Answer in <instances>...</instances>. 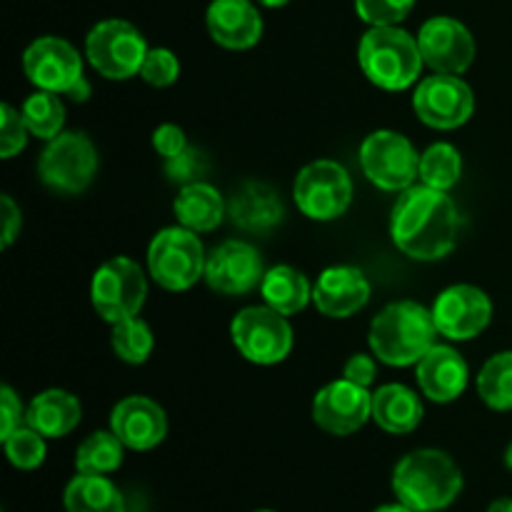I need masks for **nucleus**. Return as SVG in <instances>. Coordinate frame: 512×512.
<instances>
[{
	"label": "nucleus",
	"instance_id": "nucleus-5",
	"mask_svg": "<svg viewBox=\"0 0 512 512\" xmlns=\"http://www.w3.org/2000/svg\"><path fill=\"white\" fill-rule=\"evenodd\" d=\"M205 260L208 255L198 233L183 225L160 230L148 245L150 278L170 293H183L205 278Z\"/></svg>",
	"mask_w": 512,
	"mask_h": 512
},
{
	"label": "nucleus",
	"instance_id": "nucleus-1",
	"mask_svg": "<svg viewBox=\"0 0 512 512\" xmlns=\"http://www.w3.org/2000/svg\"><path fill=\"white\" fill-rule=\"evenodd\" d=\"M460 215L445 190L413 185L403 190L390 215V238L408 258L440 260L458 245Z\"/></svg>",
	"mask_w": 512,
	"mask_h": 512
},
{
	"label": "nucleus",
	"instance_id": "nucleus-2",
	"mask_svg": "<svg viewBox=\"0 0 512 512\" xmlns=\"http://www.w3.org/2000/svg\"><path fill=\"white\" fill-rule=\"evenodd\" d=\"M393 493L410 510L440 512L463 493V473L443 450H413L395 465Z\"/></svg>",
	"mask_w": 512,
	"mask_h": 512
},
{
	"label": "nucleus",
	"instance_id": "nucleus-4",
	"mask_svg": "<svg viewBox=\"0 0 512 512\" xmlns=\"http://www.w3.org/2000/svg\"><path fill=\"white\" fill-rule=\"evenodd\" d=\"M358 63L373 85L405 90L418 83L425 60L418 38L398 25H373L358 45Z\"/></svg>",
	"mask_w": 512,
	"mask_h": 512
},
{
	"label": "nucleus",
	"instance_id": "nucleus-26",
	"mask_svg": "<svg viewBox=\"0 0 512 512\" xmlns=\"http://www.w3.org/2000/svg\"><path fill=\"white\" fill-rule=\"evenodd\" d=\"M260 295H263L265 305L278 313L295 315L313 300V288H310L308 278L293 265H275L265 273L263 283H260Z\"/></svg>",
	"mask_w": 512,
	"mask_h": 512
},
{
	"label": "nucleus",
	"instance_id": "nucleus-6",
	"mask_svg": "<svg viewBox=\"0 0 512 512\" xmlns=\"http://www.w3.org/2000/svg\"><path fill=\"white\" fill-rule=\"evenodd\" d=\"M148 295V280L135 260L118 255L95 270L90 283L93 308L105 323L115 325L128 318H138Z\"/></svg>",
	"mask_w": 512,
	"mask_h": 512
},
{
	"label": "nucleus",
	"instance_id": "nucleus-42",
	"mask_svg": "<svg viewBox=\"0 0 512 512\" xmlns=\"http://www.w3.org/2000/svg\"><path fill=\"white\" fill-rule=\"evenodd\" d=\"M68 95H70V98H73V100H80V103H83V100H88V98H90V83H88V78H85V75H83V78H80L78 83H75L73 88H70Z\"/></svg>",
	"mask_w": 512,
	"mask_h": 512
},
{
	"label": "nucleus",
	"instance_id": "nucleus-30",
	"mask_svg": "<svg viewBox=\"0 0 512 512\" xmlns=\"http://www.w3.org/2000/svg\"><path fill=\"white\" fill-rule=\"evenodd\" d=\"M478 395L498 413L512 410V350L493 355L478 375Z\"/></svg>",
	"mask_w": 512,
	"mask_h": 512
},
{
	"label": "nucleus",
	"instance_id": "nucleus-46",
	"mask_svg": "<svg viewBox=\"0 0 512 512\" xmlns=\"http://www.w3.org/2000/svg\"><path fill=\"white\" fill-rule=\"evenodd\" d=\"M505 468L512 470V443L508 445V450H505Z\"/></svg>",
	"mask_w": 512,
	"mask_h": 512
},
{
	"label": "nucleus",
	"instance_id": "nucleus-39",
	"mask_svg": "<svg viewBox=\"0 0 512 512\" xmlns=\"http://www.w3.org/2000/svg\"><path fill=\"white\" fill-rule=\"evenodd\" d=\"M153 148L155 153L163 160L175 158V155L183 153L188 148V140H185V130L175 123H163L155 128L153 133Z\"/></svg>",
	"mask_w": 512,
	"mask_h": 512
},
{
	"label": "nucleus",
	"instance_id": "nucleus-40",
	"mask_svg": "<svg viewBox=\"0 0 512 512\" xmlns=\"http://www.w3.org/2000/svg\"><path fill=\"white\" fill-rule=\"evenodd\" d=\"M375 373H378V368H375V360L365 353L350 355L348 363H345V368H343V378L353 380V383L363 385V388H368V385L373 383Z\"/></svg>",
	"mask_w": 512,
	"mask_h": 512
},
{
	"label": "nucleus",
	"instance_id": "nucleus-17",
	"mask_svg": "<svg viewBox=\"0 0 512 512\" xmlns=\"http://www.w3.org/2000/svg\"><path fill=\"white\" fill-rule=\"evenodd\" d=\"M265 265L258 250L245 240H225L205 260V280L220 295H245L265 278Z\"/></svg>",
	"mask_w": 512,
	"mask_h": 512
},
{
	"label": "nucleus",
	"instance_id": "nucleus-34",
	"mask_svg": "<svg viewBox=\"0 0 512 512\" xmlns=\"http://www.w3.org/2000/svg\"><path fill=\"white\" fill-rule=\"evenodd\" d=\"M418 0H355V13L363 23L373 25H398L410 15Z\"/></svg>",
	"mask_w": 512,
	"mask_h": 512
},
{
	"label": "nucleus",
	"instance_id": "nucleus-14",
	"mask_svg": "<svg viewBox=\"0 0 512 512\" xmlns=\"http://www.w3.org/2000/svg\"><path fill=\"white\" fill-rule=\"evenodd\" d=\"M373 418V393L340 378L318 390L313 400V420L330 435H353Z\"/></svg>",
	"mask_w": 512,
	"mask_h": 512
},
{
	"label": "nucleus",
	"instance_id": "nucleus-41",
	"mask_svg": "<svg viewBox=\"0 0 512 512\" xmlns=\"http://www.w3.org/2000/svg\"><path fill=\"white\" fill-rule=\"evenodd\" d=\"M0 205H3V248L8 250L13 245V240L18 238L23 218H20V208L15 205V200L10 195H3Z\"/></svg>",
	"mask_w": 512,
	"mask_h": 512
},
{
	"label": "nucleus",
	"instance_id": "nucleus-33",
	"mask_svg": "<svg viewBox=\"0 0 512 512\" xmlns=\"http://www.w3.org/2000/svg\"><path fill=\"white\" fill-rule=\"evenodd\" d=\"M5 455H8L10 465L18 470H35L43 465L45 460V438L33 430L30 425H20L15 433H10L3 440Z\"/></svg>",
	"mask_w": 512,
	"mask_h": 512
},
{
	"label": "nucleus",
	"instance_id": "nucleus-15",
	"mask_svg": "<svg viewBox=\"0 0 512 512\" xmlns=\"http://www.w3.org/2000/svg\"><path fill=\"white\" fill-rule=\"evenodd\" d=\"M433 318L438 333L450 340H473L493 320V303L488 293L475 285H450L435 298Z\"/></svg>",
	"mask_w": 512,
	"mask_h": 512
},
{
	"label": "nucleus",
	"instance_id": "nucleus-13",
	"mask_svg": "<svg viewBox=\"0 0 512 512\" xmlns=\"http://www.w3.org/2000/svg\"><path fill=\"white\" fill-rule=\"evenodd\" d=\"M23 70L35 88L58 95H68L85 75L78 50L55 35H43L25 48Z\"/></svg>",
	"mask_w": 512,
	"mask_h": 512
},
{
	"label": "nucleus",
	"instance_id": "nucleus-21",
	"mask_svg": "<svg viewBox=\"0 0 512 512\" xmlns=\"http://www.w3.org/2000/svg\"><path fill=\"white\" fill-rule=\"evenodd\" d=\"M208 33L220 48L248 50L263 38V18L250 0H213L205 13Z\"/></svg>",
	"mask_w": 512,
	"mask_h": 512
},
{
	"label": "nucleus",
	"instance_id": "nucleus-29",
	"mask_svg": "<svg viewBox=\"0 0 512 512\" xmlns=\"http://www.w3.org/2000/svg\"><path fill=\"white\" fill-rule=\"evenodd\" d=\"M25 125H28L30 135L40 140H53L63 133L65 125V105L58 93L50 90H38V93L28 95V100L20 108Z\"/></svg>",
	"mask_w": 512,
	"mask_h": 512
},
{
	"label": "nucleus",
	"instance_id": "nucleus-47",
	"mask_svg": "<svg viewBox=\"0 0 512 512\" xmlns=\"http://www.w3.org/2000/svg\"><path fill=\"white\" fill-rule=\"evenodd\" d=\"M258 512H273V510H258Z\"/></svg>",
	"mask_w": 512,
	"mask_h": 512
},
{
	"label": "nucleus",
	"instance_id": "nucleus-19",
	"mask_svg": "<svg viewBox=\"0 0 512 512\" xmlns=\"http://www.w3.org/2000/svg\"><path fill=\"white\" fill-rule=\"evenodd\" d=\"M370 300V283L355 265H333L313 285V303L325 318H350Z\"/></svg>",
	"mask_w": 512,
	"mask_h": 512
},
{
	"label": "nucleus",
	"instance_id": "nucleus-8",
	"mask_svg": "<svg viewBox=\"0 0 512 512\" xmlns=\"http://www.w3.org/2000/svg\"><path fill=\"white\" fill-rule=\"evenodd\" d=\"M148 50L143 33L120 18L100 20L85 38V55L90 65L108 80H128L140 75Z\"/></svg>",
	"mask_w": 512,
	"mask_h": 512
},
{
	"label": "nucleus",
	"instance_id": "nucleus-36",
	"mask_svg": "<svg viewBox=\"0 0 512 512\" xmlns=\"http://www.w3.org/2000/svg\"><path fill=\"white\" fill-rule=\"evenodd\" d=\"M140 78L153 88H168L180 78V60L168 48H150L140 68Z\"/></svg>",
	"mask_w": 512,
	"mask_h": 512
},
{
	"label": "nucleus",
	"instance_id": "nucleus-25",
	"mask_svg": "<svg viewBox=\"0 0 512 512\" xmlns=\"http://www.w3.org/2000/svg\"><path fill=\"white\" fill-rule=\"evenodd\" d=\"M175 218L183 228L193 233H210L218 228L225 218V200L210 183L183 185L173 203Z\"/></svg>",
	"mask_w": 512,
	"mask_h": 512
},
{
	"label": "nucleus",
	"instance_id": "nucleus-3",
	"mask_svg": "<svg viewBox=\"0 0 512 512\" xmlns=\"http://www.w3.org/2000/svg\"><path fill=\"white\" fill-rule=\"evenodd\" d=\"M438 325L433 310L415 300H398L375 315L370 325V350L375 358L393 368L418 365L435 345Z\"/></svg>",
	"mask_w": 512,
	"mask_h": 512
},
{
	"label": "nucleus",
	"instance_id": "nucleus-35",
	"mask_svg": "<svg viewBox=\"0 0 512 512\" xmlns=\"http://www.w3.org/2000/svg\"><path fill=\"white\" fill-rule=\"evenodd\" d=\"M208 170H210L208 155H205L200 148H193V145H188V148H185L180 155H175V158L165 160V175H168L173 183H178L180 188L190 183H200V180L208 175Z\"/></svg>",
	"mask_w": 512,
	"mask_h": 512
},
{
	"label": "nucleus",
	"instance_id": "nucleus-10",
	"mask_svg": "<svg viewBox=\"0 0 512 512\" xmlns=\"http://www.w3.org/2000/svg\"><path fill=\"white\" fill-rule=\"evenodd\" d=\"M98 173V150L85 133H60L48 140L38 160V175L50 190L83 193Z\"/></svg>",
	"mask_w": 512,
	"mask_h": 512
},
{
	"label": "nucleus",
	"instance_id": "nucleus-45",
	"mask_svg": "<svg viewBox=\"0 0 512 512\" xmlns=\"http://www.w3.org/2000/svg\"><path fill=\"white\" fill-rule=\"evenodd\" d=\"M260 5H265V8H283V5H288L290 0H258Z\"/></svg>",
	"mask_w": 512,
	"mask_h": 512
},
{
	"label": "nucleus",
	"instance_id": "nucleus-16",
	"mask_svg": "<svg viewBox=\"0 0 512 512\" xmlns=\"http://www.w3.org/2000/svg\"><path fill=\"white\" fill-rule=\"evenodd\" d=\"M425 65L443 75H463L475 60V38L460 20L438 15L425 20L418 33Z\"/></svg>",
	"mask_w": 512,
	"mask_h": 512
},
{
	"label": "nucleus",
	"instance_id": "nucleus-11",
	"mask_svg": "<svg viewBox=\"0 0 512 512\" xmlns=\"http://www.w3.org/2000/svg\"><path fill=\"white\" fill-rule=\"evenodd\" d=\"M293 198L300 213L308 215L310 220L328 223L345 215V210L350 208L353 180L348 170L335 160H315L305 165L295 178Z\"/></svg>",
	"mask_w": 512,
	"mask_h": 512
},
{
	"label": "nucleus",
	"instance_id": "nucleus-9",
	"mask_svg": "<svg viewBox=\"0 0 512 512\" xmlns=\"http://www.w3.org/2000/svg\"><path fill=\"white\" fill-rule=\"evenodd\" d=\"M360 165L365 178L380 190L403 193L420 175V155L403 133L375 130L360 145Z\"/></svg>",
	"mask_w": 512,
	"mask_h": 512
},
{
	"label": "nucleus",
	"instance_id": "nucleus-7",
	"mask_svg": "<svg viewBox=\"0 0 512 512\" xmlns=\"http://www.w3.org/2000/svg\"><path fill=\"white\" fill-rule=\"evenodd\" d=\"M230 338L238 353L255 365L283 363L293 350L288 315L270 305H250L240 310L230 323Z\"/></svg>",
	"mask_w": 512,
	"mask_h": 512
},
{
	"label": "nucleus",
	"instance_id": "nucleus-44",
	"mask_svg": "<svg viewBox=\"0 0 512 512\" xmlns=\"http://www.w3.org/2000/svg\"><path fill=\"white\" fill-rule=\"evenodd\" d=\"M373 512H415V510H410L408 505H403L398 500V503H390V505H380V508H375Z\"/></svg>",
	"mask_w": 512,
	"mask_h": 512
},
{
	"label": "nucleus",
	"instance_id": "nucleus-18",
	"mask_svg": "<svg viewBox=\"0 0 512 512\" xmlns=\"http://www.w3.org/2000/svg\"><path fill=\"white\" fill-rule=\"evenodd\" d=\"M110 430L128 450L145 453V450L158 448L165 440L168 418L155 400L145 398V395H130V398L120 400L110 413Z\"/></svg>",
	"mask_w": 512,
	"mask_h": 512
},
{
	"label": "nucleus",
	"instance_id": "nucleus-20",
	"mask_svg": "<svg viewBox=\"0 0 512 512\" xmlns=\"http://www.w3.org/2000/svg\"><path fill=\"white\" fill-rule=\"evenodd\" d=\"M468 363L450 345H433L415 365V380L433 403H453L468 388Z\"/></svg>",
	"mask_w": 512,
	"mask_h": 512
},
{
	"label": "nucleus",
	"instance_id": "nucleus-23",
	"mask_svg": "<svg viewBox=\"0 0 512 512\" xmlns=\"http://www.w3.org/2000/svg\"><path fill=\"white\" fill-rule=\"evenodd\" d=\"M80 418H83L80 400L60 388L43 390L25 408V425L38 430L43 438H65L78 428Z\"/></svg>",
	"mask_w": 512,
	"mask_h": 512
},
{
	"label": "nucleus",
	"instance_id": "nucleus-38",
	"mask_svg": "<svg viewBox=\"0 0 512 512\" xmlns=\"http://www.w3.org/2000/svg\"><path fill=\"white\" fill-rule=\"evenodd\" d=\"M25 423V408L20 403L18 393L10 385L0 388V438H8L10 433Z\"/></svg>",
	"mask_w": 512,
	"mask_h": 512
},
{
	"label": "nucleus",
	"instance_id": "nucleus-43",
	"mask_svg": "<svg viewBox=\"0 0 512 512\" xmlns=\"http://www.w3.org/2000/svg\"><path fill=\"white\" fill-rule=\"evenodd\" d=\"M488 512H512V498H500L490 503Z\"/></svg>",
	"mask_w": 512,
	"mask_h": 512
},
{
	"label": "nucleus",
	"instance_id": "nucleus-28",
	"mask_svg": "<svg viewBox=\"0 0 512 512\" xmlns=\"http://www.w3.org/2000/svg\"><path fill=\"white\" fill-rule=\"evenodd\" d=\"M125 445L113 430L88 435L75 450V470L83 475H110L123 465Z\"/></svg>",
	"mask_w": 512,
	"mask_h": 512
},
{
	"label": "nucleus",
	"instance_id": "nucleus-37",
	"mask_svg": "<svg viewBox=\"0 0 512 512\" xmlns=\"http://www.w3.org/2000/svg\"><path fill=\"white\" fill-rule=\"evenodd\" d=\"M28 135L30 130L25 125L23 113L10 103L0 105V158H15L28 143Z\"/></svg>",
	"mask_w": 512,
	"mask_h": 512
},
{
	"label": "nucleus",
	"instance_id": "nucleus-12",
	"mask_svg": "<svg viewBox=\"0 0 512 512\" xmlns=\"http://www.w3.org/2000/svg\"><path fill=\"white\" fill-rule=\"evenodd\" d=\"M415 115L428 128L455 130L470 120L475 110V95L458 75L435 73L420 80L413 95Z\"/></svg>",
	"mask_w": 512,
	"mask_h": 512
},
{
	"label": "nucleus",
	"instance_id": "nucleus-31",
	"mask_svg": "<svg viewBox=\"0 0 512 512\" xmlns=\"http://www.w3.org/2000/svg\"><path fill=\"white\" fill-rule=\"evenodd\" d=\"M463 175V158H460L458 148L450 143H435L420 155V180L423 185L435 190L455 188Z\"/></svg>",
	"mask_w": 512,
	"mask_h": 512
},
{
	"label": "nucleus",
	"instance_id": "nucleus-32",
	"mask_svg": "<svg viewBox=\"0 0 512 512\" xmlns=\"http://www.w3.org/2000/svg\"><path fill=\"white\" fill-rule=\"evenodd\" d=\"M110 345H113V353L118 355L123 363L140 365L150 358V353H153L155 338L148 323H143L140 318H128L123 320V323L113 325Z\"/></svg>",
	"mask_w": 512,
	"mask_h": 512
},
{
	"label": "nucleus",
	"instance_id": "nucleus-22",
	"mask_svg": "<svg viewBox=\"0 0 512 512\" xmlns=\"http://www.w3.org/2000/svg\"><path fill=\"white\" fill-rule=\"evenodd\" d=\"M228 215L235 228L253 235H268L270 230L283 223L285 208L283 200L278 198V193L270 185L248 180L230 198Z\"/></svg>",
	"mask_w": 512,
	"mask_h": 512
},
{
	"label": "nucleus",
	"instance_id": "nucleus-27",
	"mask_svg": "<svg viewBox=\"0 0 512 512\" xmlns=\"http://www.w3.org/2000/svg\"><path fill=\"white\" fill-rule=\"evenodd\" d=\"M63 505L65 512H125L123 495L108 475L78 473L65 488Z\"/></svg>",
	"mask_w": 512,
	"mask_h": 512
},
{
	"label": "nucleus",
	"instance_id": "nucleus-24",
	"mask_svg": "<svg viewBox=\"0 0 512 512\" xmlns=\"http://www.w3.org/2000/svg\"><path fill=\"white\" fill-rule=\"evenodd\" d=\"M373 420L390 435H408L423 423L418 393L400 383H388L373 393Z\"/></svg>",
	"mask_w": 512,
	"mask_h": 512
}]
</instances>
